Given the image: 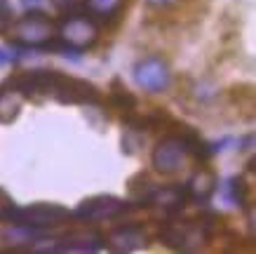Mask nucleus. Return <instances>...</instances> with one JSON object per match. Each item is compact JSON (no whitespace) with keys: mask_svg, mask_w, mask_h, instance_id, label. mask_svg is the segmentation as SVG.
I'll list each match as a JSON object with an SVG mask.
<instances>
[{"mask_svg":"<svg viewBox=\"0 0 256 254\" xmlns=\"http://www.w3.org/2000/svg\"><path fill=\"white\" fill-rule=\"evenodd\" d=\"M10 38L22 47H56V24L38 10H31L28 15L19 17L8 29Z\"/></svg>","mask_w":256,"mask_h":254,"instance_id":"obj_1","label":"nucleus"},{"mask_svg":"<svg viewBox=\"0 0 256 254\" xmlns=\"http://www.w3.org/2000/svg\"><path fill=\"white\" fill-rule=\"evenodd\" d=\"M70 219V212L62 205H50V202H36L28 207H12L8 214V221L19 226V228H33V231H42V228H54L62 226Z\"/></svg>","mask_w":256,"mask_h":254,"instance_id":"obj_2","label":"nucleus"},{"mask_svg":"<svg viewBox=\"0 0 256 254\" xmlns=\"http://www.w3.org/2000/svg\"><path fill=\"white\" fill-rule=\"evenodd\" d=\"M99 40V29L92 19L68 15L56 26V45L66 52H85Z\"/></svg>","mask_w":256,"mask_h":254,"instance_id":"obj_3","label":"nucleus"},{"mask_svg":"<svg viewBox=\"0 0 256 254\" xmlns=\"http://www.w3.org/2000/svg\"><path fill=\"white\" fill-rule=\"evenodd\" d=\"M212 235V226L207 221H176L162 231V242L172 249H198Z\"/></svg>","mask_w":256,"mask_h":254,"instance_id":"obj_4","label":"nucleus"},{"mask_svg":"<svg viewBox=\"0 0 256 254\" xmlns=\"http://www.w3.org/2000/svg\"><path fill=\"white\" fill-rule=\"evenodd\" d=\"M186 158H188V151H186V144H184V139L174 134V137H164L162 141H158V146L153 148V167L164 174V177H170V174H176L184 169L186 165Z\"/></svg>","mask_w":256,"mask_h":254,"instance_id":"obj_5","label":"nucleus"},{"mask_svg":"<svg viewBox=\"0 0 256 254\" xmlns=\"http://www.w3.org/2000/svg\"><path fill=\"white\" fill-rule=\"evenodd\" d=\"M134 83L150 94L164 92L172 85V71L160 57H146L134 66Z\"/></svg>","mask_w":256,"mask_h":254,"instance_id":"obj_6","label":"nucleus"},{"mask_svg":"<svg viewBox=\"0 0 256 254\" xmlns=\"http://www.w3.org/2000/svg\"><path fill=\"white\" fill-rule=\"evenodd\" d=\"M50 97L62 101V104H96L101 99L99 90L94 85L78 80V78H68L64 73H56L54 87H52Z\"/></svg>","mask_w":256,"mask_h":254,"instance_id":"obj_7","label":"nucleus"},{"mask_svg":"<svg viewBox=\"0 0 256 254\" xmlns=\"http://www.w3.org/2000/svg\"><path fill=\"white\" fill-rule=\"evenodd\" d=\"M127 207L130 205L116 195H94V198L80 202L73 216L80 221H106V219H116V216L124 214Z\"/></svg>","mask_w":256,"mask_h":254,"instance_id":"obj_8","label":"nucleus"},{"mask_svg":"<svg viewBox=\"0 0 256 254\" xmlns=\"http://www.w3.org/2000/svg\"><path fill=\"white\" fill-rule=\"evenodd\" d=\"M104 240L116 252H134V249H141V247L148 245V233L139 223H124V226L113 228L108 233V238Z\"/></svg>","mask_w":256,"mask_h":254,"instance_id":"obj_9","label":"nucleus"},{"mask_svg":"<svg viewBox=\"0 0 256 254\" xmlns=\"http://www.w3.org/2000/svg\"><path fill=\"white\" fill-rule=\"evenodd\" d=\"M24 92L16 87L14 78H10L5 85H0V125L14 123L24 108Z\"/></svg>","mask_w":256,"mask_h":254,"instance_id":"obj_10","label":"nucleus"},{"mask_svg":"<svg viewBox=\"0 0 256 254\" xmlns=\"http://www.w3.org/2000/svg\"><path fill=\"white\" fill-rule=\"evenodd\" d=\"M184 202H186V191L181 186H160V188L156 186L148 195L146 205L164 209V214H178L184 209Z\"/></svg>","mask_w":256,"mask_h":254,"instance_id":"obj_11","label":"nucleus"},{"mask_svg":"<svg viewBox=\"0 0 256 254\" xmlns=\"http://www.w3.org/2000/svg\"><path fill=\"white\" fill-rule=\"evenodd\" d=\"M106 245V240L96 233H70L68 238L56 242L54 252H96Z\"/></svg>","mask_w":256,"mask_h":254,"instance_id":"obj_12","label":"nucleus"},{"mask_svg":"<svg viewBox=\"0 0 256 254\" xmlns=\"http://www.w3.org/2000/svg\"><path fill=\"white\" fill-rule=\"evenodd\" d=\"M214 186H216V179L212 174L210 169H198L193 177L188 179L186 184V198L195 202H207L212 198V193H214Z\"/></svg>","mask_w":256,"mask_h":254,"instance_id":"obj_13","label":"nucleus"},{"mask_svg":"<svg viewBox=\"0 0 256 254\" xmlns=\"http://www.w3.org/2000/svg\"><path fill=\"white\" fill-rule=\"evenodd\" d=\"M124 0H85L87 10L92 12L94 17L99 19H113V17L120 12Z\"/></svg>","mask_w":256,"mask_h":254,"instance_id":"obj_14","label":"nucleus"},{"mask_svg":"<svg viewBox=\"0 0 256 254\" xmlns=\"http://www.w3.org/2000/svg\"><path fill=\"white\" fill-rule=\"evenodd\" d=\"M224 191H226V198L233 202V205H244V193H247V188H244L242 177L228 179L226 186H224Z\"/></svg>","mask_w":256,"mask_h":254,"instance_id":"obj_15","label":"nucleus"},{"mask_svg":"<svg viewBox=\"0 0 256 254\" xmlns=\"http://www.w3.org/2000/svg\"><path fill=\"white\" fill-rule=\"evenodd\" d=\"M14 22V10L8 0H0V33H8V29Z\"/></svg>","mask_w":256,"mask_h":254,"instance_id":"obj_16","label":"nucleus"},{"mask_svg":"<svg viewBox=\"0 0 256 254\" xmlns=\"http://www.w3.org/2000/svg\"><path fill=\"white\" fill-rule=\"evenodd\" d=\"M113 87H116V92H113V101H116L118 106H122V108H132L134 106V97L127 90H118V80L113 83Z\"/></svg>","mask_w":256,"mask_h":254,"instance_id":"obj_17","label":"nucleus"},{"mask_svg":"<svg viewBox=\"0 0 256 254\" xmlns=\"http://www.w3.org/2000/svg\"><path fill=\"white\" fill-rule=\"evenodd\" d=\"M12 207H14L12 198H10L8 193L0 188V221H8V214L12 212Z\"/></svg>","mask_w":256,"mask_h":254,"instance_id":"obj_18","label":"nucleus"},{"mask_svg":"<svg viewBox=\"0 0 256 254\" xmlns=\"http://www.w3.org/2000/svg\"><path fill=\"white\" fill-rule=\"evenodd\" d=\"M52 5H54L59 12H66V10H70L76 5V0H52Z\"/></svg>","mask_w":256,"mask_h":254,"instance_id":"obj_19","label":"nucleus"},{"mask_svg":"<svg viewBox=\"0 0 256 254\" xmlns=\"http://www.w3.org/2000/svg\"><path fill=\"white\" fill-rule=\"evenodd\" d=\"M148 5H153V8H170V5H174L176 0H146Z\"/></svg>","mask_w":256,"mask_h":254,"instance_id":"obj_20","label":"nucleus"},{"mask_svg":"<svg viewBox=\"0 0 256 254\" xmlns=\"http://www.w3.org/2000/svg\"><path fill=\"white\" fill-rule=\"evenodd\" d=\"M42 3H45V0H22V5L24 8H28V10H38Z\"/></svg>","mask_w":256,"mask_h":254,"instance_id":"obj_21","label":"nucleus"},{"mask_svg":"<svg viewBox=\"0 0 256 254\" xmlns=\"http://www.w3.org/2000/svg\"><path fill=\"white\" fill-rule=\"evenodd\" d=\"M10 59H12V57H10V54H5V50L0 47V66H5V64H10Z\"/></svg>","mask_w":256,"mask_h":254,"instance_id":"obj_22","label":"nucleus"}]
</instances>
